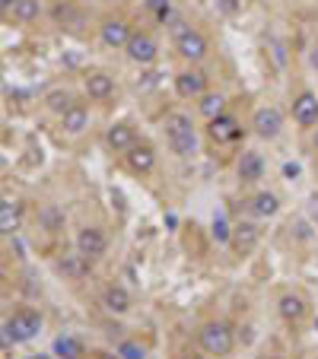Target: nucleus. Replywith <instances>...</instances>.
I'll use <instances>...</instances> for the list:
<instances>
[{"instance_id": "obj_14", "label": "nucleus", "mask_w": 318, "mask_h": 359, "mask_svg": "<svg viewBox=\"0 0 318 359\" xmlns=\"http://www.w3.org/2000/svg\"><path fill=\"white\" fill-rule=\"evenodd\" d=\"M235 172H239V178H242V181L265 178V159H261V153H258V150H245L242 156H239Z\"/></svg>"}, {"instance_id": "obj_10", "label": "nucleus", "mask_w": 318, "mask_h": 359, "mask_svg": "<svg viewBox=\"0 0 318 359\" xmlns=\"http://www.w3.org/2000/svg\"><path fill=\"white\" fill-rule=\"evenodd\" d=\"M207 134H210L217 143H229V140H235V137L242 134V128H239V121H235L233 115L223 112V115L207 121Z\"/></svg>"}, {"instance_id": "obj_33", "label": "nucleus", "mask_w": 318, "mask_h": 359, "mask_svg": "<svg viewBox=\"0 0 318 359\" xmlns=\"http://www.w3.org/2000/svg\"><path fill=\"white\" fill-rule=\"evenodd\" d=\"M309 64H312V67L318 70V45H315V48H312V51H309Z\"/></svg>"}, {"instance_id": "obj_2", "label": "nucleus", "mask_w": 318, "mask_h": 359, "mask_svg": "<svg viewBox=\"0 0 318 359\" xmlns=\"http://www.w3.org/2000/svg\"><path fill=\"white\" fill-rule=\"evenodd\" d=\"M42 334V315L35 308H19L13 318H7L3 324V344H29L32 337Z\"/></svg>"}, {"instance_id": "obj_17", "label": "nucleus", "mask_w": 318, "mask_h": 359, "mask_svg": "<svg viewBox=\"0 0 318 359\" xmlns=\"http://www.w3.org/2000/svg\"><path fill=\"white\" fill-rule=\"evenodd\" d=\"M106 143L112 147L115 153H128L131 147H137V134H134L131 124H115V128H108Z\"/></svg>"}, {"instance_id": "obj_12", "label": "nucleus", "mask_w": 318, "mask_h": 359, "mask_svg": "<svg viewBox=\"0 0 318 359\" xmlns=\"http://www.w3.org/2000/svg\"><path fill=\"white\" fill-rule=\"evenodd\" d=\"M124 165H128L134 175H147L153 172V165H156V153H153V147H131L128 153H124Z\"/></svg>"}, {"instance_id": "obj_9", "label": "nucleus", "mask_w": 318, "mask_h": 359, "mask_svg": "<svg viewBox=\"0 0 318 359\" xmlns=\"http://www.w3.org/2000/svg\"><path fill=\"white\" fill-rule=\"evenodd\" d=\"M175 92L182 99H201L207 92V74L204 70H182L175 76Z\"/></svg>"}, {"instance_id": "obj_18", "label": "nucleus", "mask_w": 318, "mask_h": 359, "mask_svg": "<svg viewBox=\"0 0 318 359\" xmlns=\"http://www.w3.org/2000/svg\"><path fill=\"white\" fill-rule=\"evenodd\" d=\"M249 207L258 219H271V217H277L281 201H277V194H271V191H258V194L249 201Z\"/></svg>"}, {"instance_id": "obj_28", "label": "nucleus", "mask_w": 318, "mask_h": 359, "mask_svg": "<svg viewBox=\"0 0 318 359\" xmlns=\"http://www.w3.org/2000/svg\"><path fill=\"white\" fill-rule=\"evenodd\" d=\"M16 226H19V213H16L13 201H3V207H0V229L7 232H16Z\"/></svg>"}, {"instance_id": "obj_26", "label": "nucleus", "mask_w": 318, "mask_h": 359, "mask_svg": "<svg viewBox=\"0 0 318 359\" xmlns=\"http://www.w3.org/2000/svg\"><path fill=\"white\" fill-rule=\"evenodd\" d=\"M74 96H70L67 90H51L45 96V108L48 112H54V115H64V112H70V108H74Z\"/></svg>"}, {"instance_id": "obj_20", "label": "nucleus", "mask_w": 318, "mask_h": 359, "mask_svg": "<svg viewBox=\"0 0 318 359\" xmlns=\"http://www.w3.org/2000/svg\"><path fill=\"white\" fill-rule=\"evenodd\" d=\"M258 239H261V229H258L255 223H235L233 226V242H235V248H239L242 255L258 245Z\"/></svg>"}, {"instance_id": "obj_19", "label": "nucleus", "mask_w": 318, "mask_h": 359, "mask_svg": "<svg viewBox=\"0 0 318 359\" xmlns=\"http://www.w3.org/2000/svg\"><path fill=\"white\" fill-rule=\"evenodd\" d=\"M102 306L108 308L112 315H124L131 308V292L124 290V286H108L106 292H102Z\"/></svg>"}, {"instance_id": "obj_15", "label": "nucleus", "mask_w": 318, "mask_h": 359, "mask_svg": "<svg viewBox=\"0 0 318 359\" xmlns=\"http://www.w3.org/2000/svg\"><path fill=\"white\" fill-rule=\"evenodd\" d=\"M86 96L92 99V102H106V99L115 96V80L108 74H102V70H96V74L86 76Z\"/></svg>"}, {"instance_id": "obj_6", "label": "nucleus", "mask_w": 318, "mask_h": 359, "mask_svg": "<svg viewBox=\"0 0 318 359\" xmlns=\"http://www.w3.org/2000/svg\"><path fill=\"white\" fill-rule=\"evenodd\" d=\"M124 51H128V58L134 60V64H140V67H147V64H153V60L159 58V45L153 42V35H147V32H134Z\"/></svg>"}, {"instance_id": "obj_37", "label": "nucleus", "mask_w": 318, "mask_h": 359, "mask_svg": "<svg viewBox=\"0 0 318 359\" xmlns=\"http://www.w3.org/2000/svg\"><path fill=\"white\" fill-rule=\"evenodd\" d=\"M191 359H207V356H191Z\"/></svg>"}, {"instance_id": "obj_4", "label": "nucleus", "mask_w": 318, "mask_h": 359, "mask_svg": "<svg viewBox=\"0 0 318 359\" xmlns=\"http://www.w3.org/2000/svg\"><path fill=\"white\" fill-rule=\"evenodd\" d=\"M251 131H255L261 140H274V137L283 131V115H281V108H274V105L258 108L255 118H251Z\"/></svg>"}, {"instance_id": "obj_13", "label": "nucleus", "mask_w": 318, "mask_h": 359, "mask_svg": "<svg viewBox=\"0 0 318 359\" xmlns=\"http://www.w3.org/2000/svg\"><path fill=\"white\" fill-rule=\"evenodd\" d=\"M58 274H61L64 280H83L86 274H90V258H86L83 251L64 255L61 261H58Z\"/></svg>"}, {"instance_id": "obj_38", "label": "nucleus", "mask_w": 318, "mask_h": 359, "mask_svg": "<svg viewBox=\"0 0 318 359\" xmlns=\"http://www.w3.org/2000/svg\"><path fill=\"white\" fill-rule=\"evenodd\" d=\"M315 331H318V318H315Z\"/></svg>"}, {"instance_id": "obj_8", "label": "nucleus", "mask_w": 318, "mask_h": 359, "mask_svg": "<svg viewBox=\"0 0 318 359\" xmlns=\"http://www.w3.org/2000/svg\"><path fill=\"white\" fill-rule=\"evenodd\" d=\"M293 121L299 128H318V96L315 92H299L293 99Z\"/></svg>"}, {"instance_id": "obj_24", "label": "nucleus", "mask_w": 318, "mask_h": 359, "mask_svg": "<svg viewBox=\"0 0 318 359\" xmlns=\"http://www.w3.org/2000/svg\"><path fill=\"white\" fill-rule=\"evenodd\" d=\"M38 226L48 232L64 229V210L58 207V203H45V207L38 210Z\"/></svg>"}, {"instance_id": "obj_5", "label": "nucleus", "mask_w": 318, "mask_h": 359, "mask_svg": "<svg viewBox=\"0 0 318 359\" xmlns=\"http://www.w3.org/2000/svg\"><path fill=\"white\" fill-rule=\"evenodd\" d=\"M175 48H178V54H182L185 60H191V64H201V60L207 58V51H210L204 32H197V29H188L185 35L175 38Z\"/></svg>"}, {"instance_id": "obj_29", "label": "nucleus", "mask_w": 318, "mask_h": 359, "mask_svg": "<svg viewBox=\"0 0 318 359\" xmlns=\"http://www.w3.org/2000/svg\"><path fill=\"white\" fill-rule=\"evenodd\" d=\"M115 353H118L122 359H147V347L137 344V340H122Z\"/></svg>"}, {"instance_id": "obj_23", "label": "nucleus", "mask_w": 318, "mask_h": 359, "mask_svg": "<svg viewBox=\"0 0 318 359\" xmlns=\"http://www.w3.org/2000/svg\"><path fill=\"white\" fill-rule=\"evenodd\" d=\"M197 108H201V115H204L207 121H210V118L226 112V96H223V92H204L201 102H197Z\"/></svg>"}, {"instance_id": "obj_35", "label": "nucleus", "mask_w": 318, "mask_h": 359, "mask_svg": "<svg viewBox=\"0 0 318 359\" xmlns=\"http://www.w3.org/2000/svg\"><path fill=\"white\" fill-rule=\"evenodd\" d=\"M312 147H315V150H318V128L312 131Z\"/></svg>"}, {"instance_id": "obj_3", "label": "nucleus", "mask_w": 318, "mask_h": 359, "mask_svg": "<svg viewBox=\"0 0 318 359\" xmlns=\"http://www.w3.org/2000/svg\"><path fill=\"white\" fill-rule=\"evenodd\" d=\"M197 337H201V347H204L207 356H229V353H233L235 337H233V328H229L226 322L204 324Z\"/></svg>"}, {"instance_id": "obj_16", "label": "nucleus", "mask_w": 318, "mask_h": 359, "mask_svg": "<svg viewBox=\"0 0 318 359\" xmlns=\"http://www.w3.org/2000/svg\"><path fill=\"white\" fill-rule=\"evenodd\" d=\"M86 128H90V112H86L83 105H74L70 112L61 115V131H64V134L80 137Z\"/></svg>"}, {"instance_id": "obj_30", "label": "nucleus", "mask_w": 318, "mask_h": 359, "mask_svg": "<svg viewBox=\"0 0 318 359\" xmlns=\"http://www.w3.org/2000/svg\"><path fill=\"white\" fill-rule=\"evenodd\" d=\"M213 239H217V245H229L233 242V226L226 223V217L213 219Z\"/></svg>"}, {"instance_id": "obj_36", "label": "nucleus", "mask_w": 318, "mask_h": 359, "mask_svg": "<svg viewBox=\"0 0 318 359\" xmlns=\"http://www.w3.org/2000/svg\"><path fill=\"white\" fill-rule=\"evenodd\" d=\"M29 359H48V356H42V353H38V356H29Z\"/></svg>"}, {"instance_id": "obj_11", "label": "nucleus", "mask_w": 318, "mask_h": 359, "mask_svg": "<svg viewBox=\"0 0 318 359\" xmlns=\"http://www.w3.org/2000/svg\"><path fill=\"white\" fill-rule=\"evenodd\" d=\"M99 35H102V42L108 48H128L134 32H131V26L124 19H106V23L99 26Z\"/></svg>"}, {"instance_id": "obj_7", "label": "nucleus", "mask_w": 318, "mask_h": 359, "mask_svg": "<svg viewBox=\"0 0 318 359\" xmlns=\"http://www.w3.org/2000/svg\"><path fill=\"white\" fill-rule=\"evenodd\" d=\"M76 251H83L90 261H96V258H102L108 251V239L106 232L96 229V226H86V229L76 232Z\"/></svg>"}, {"instance_id": "obj_32", "label": "nucleus", "mask_w": 318, "mask_h": 359, "mask_svg": "<svg viewBox=\"0 0 318 359\" xmlns=\"http://www.w3.org/2000/svg\"><path fill=\"white\" fill-rule=\"evenodd\" d=\"M92 359H122V356H118V353H108V350H96Z\"/></svg>"}, {"instance_id": "obj_25", "label": "nucleus", "mask_w": 318, "mask_h": 359, "mask_svg": "<svg viewBox=\"0 0 318 359\" xmlns=\"http://www.w3.org/2000/svg\"><path fill=\"white\" fill-rule=\"evenodd\" d=\"M10 13H13L16 23H35L38 16H42V0H19Z\"/></svg>"}, {"instance_id": "obj_22", "label": "nucleus", "mask_w": 318, "mask_h": 359, "mask_svg": "<svg viewBox=\"0 0 318 359\" xmlns=\"http://www.w3.org/2000/svg\"><path fill=\"white\" fill-rule=\"evenodd\" d=\"M54 356H61V359H83L86 350H83V344H80L76 337L61 334V337H54Z\"/></svg>"}, {"instance_id": "obj_27", "label": "nucleus", "mask_w": 318, "mask_h": 359, "mask_svg": "<svg viewBox=\"0 0 318 359\" xmlns=\"http://www.w3.org/2000/svg\"><path fill=\"white\" fill-rule=\"evenodd\" d=\"M147 7L153 10L156 23H162V26H169L175 19V10H172V3H169V0H147Z\"/></svg>"}, {"instance_id": "obj_21", "label": "nucleus", "mask_w": 318, "mask_h": 359, "mask_svg": "<svg viewBox=\"0 0 318 359\" xmlns=\"http://www.w3.org/2000/svg\"><path fill=\"white\" fill-rule=\"evenodd\" d=\"M277 312H281L283 322H299L306 315V299L296 296V292H283L281 302H277Z\"/></svg>"}, {"instance_id": "obj_1", "label": "nucleus", "mask_w": 318, "mask_h": 359, "mask_svg": "<svg viewBox=\"0 0 318 359\" xmlns=\"http://www.w3.org/2000/svg\"><path fill=\"white\" fill-rule=\"evenodd\" d=\"M166 137H169V147H172L175 156H194L197 153V134H194V124H191V115L185 112H172L166 118Z\"/></svg>"}, {"instance_id": "obj_31", "label": "nucleus", "mask_w": 318, "mask_h": 359, "mask_svg": "<svg viewBox=\"0 0 318 359\" xmlns=\"http://www.w3.org/2000/svg\"><path fill=\"white\" fill-rule=\"evenodd\" d=\"M299 172H303L299 162H287V165H283V178H287V181H296V178H299Z\"/></svg>"}, {"instance_id": "obj_34", "label": "nucleus", "mask_w": 318, "mask_h": 359, "mask_svg": "<svg viewBox=\"0 0 318 359\" xmlns=\"http://www.w3.org/2000/svg\"><path fill=\"white\" fill-rule=\"evenodd\" d=\"M16 3H19V0H0V7H3V13H10V10H13Z\"/></svg>"}]
</instances>
